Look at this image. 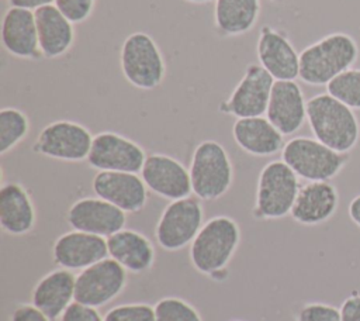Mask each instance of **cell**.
Returning <instances> with one entry per match:
<instances>
[{"mask_svg":"<svg viewBox=\"0 0 360 321\" xmlns=\"http://www.w3.org/2000/svg\"><path fill=\"white\" fill-rule=\"evenodd\" d=\"M295 321H342L340 308L326 303H307L298 310Z\"/></svg>","mask_w":360,"mask_h":321,"instance_id":"cell-31","label":"cell"},{"mask_svg":"<svg viewBox=\"0 0 360 321\" xmlns=\"http://www.w3.org/2000/svg\"><path fill=\"white\" fill-rule=\"evenodd\" d=\"M273 84V76L260 63H250L218 111L235 118L266 115Z\"/></svg>","mask_w":360,"mask_h":321,"instance_id":"cell-10","label":"cell"},{"mask_svg":"<svg viewBox=\"0 0 360 321\" xmlns=\"http://www.w3.org/2000/svg\"><path fill=\"white\" fill-rule=\"evenodd\" d=\"M188 172L193 194L201 201L224 197L229 191L235 175L228 151L215 139H204L195 145Z\"/></svg>","mask_w":360,"mask_h":321,"instance_id":"cell-4","label":"cell"},{"mask_svg":"<svg viewBox=\"0 0 360 321\" xmlns=\"http://www.w3.org/2000/svg\"><path fill=\"white\" fill-rule=\"evenodd\" d=\"M153 307L156 321H202L198 310L181 297H162Z\"/></svg>","mask_w":360,"mask_h":321,"instance_id":"cell-29","label":"cell"},{"mask_svg":"<svg viewBox=\"0 0 360 321\" xmlns=\"http://www.w3.org/2000/svg\"><path fill=\"white\" fill-rule=\"evenodd\" d=\"M229 321H243V320H229Z\"/></svg>","mask_w":360,"mask_h":321,"instance_id":"cell-40","label":"cell"},{"mask_svg":"<svg viewBox=\"0 0 360 321\" xmlns=\"http://www.w3.org/2000/svg\"><path fill=\"white\" fill-rule=\"evenodd\" d=\"M139 175L149 191L169 201L193 194L188 168L167 153H148Z\"/></svg>","mask_w":360,"mask_h":321,"instance_id":"cell-13","label":"cell"},{"mask_svg":"<svg viewBox=\"0 0 360 321\" xmlns=\"http://www.w3.org/2000/svg\"><path fill=\"white\" fill-rule=\"evenodd\" d=\"M184 1H188L191 4H207V3H211L215 0H184Z\"/></svg>","mask_w":360,"mask_h":321,"instance_id":"cell-38","label":"cell"},{"mask_svg":"<svg viewBox=\"0 0 360 321\" xmlns=\"http://www.w3.org/2000/svg\"><path fill=\"white\" fill-rule=\"evenodd\" d=\"M259 63L274 80H295L300 76V54L285 31L262 25L256 44Z\"/></svg>","mask_w":360,"mask_h":321,"instance_id":"cell-15","label":"cell"},{"mask_svg":"<svg viewBox=\"0 0 360 321\" xmlns=\"http://www.w3.org/2000/svg\"><path fill=\"white\" fill-rule=\"evenodd\" d=\"M10 321H52L48 315H45L39 308H37L32 303H21L17 304L11 314Z\"/></svg>","mask_w":360,"mask_h":321,"instance_id":"cell-34","label":"cell"},{"mask_svg":"<svg viewBox=\"0 0 360 321\" xmlns=\"http://www.w3.org/2000/svg\"><path fill=\"white\" fill-rule=\"evenodd\" d=\"M260 7V0H215V32L222 38H231L252 31L257 24Z\"/></svg>","mask_w":360,"mask_h":321,"instance_id":"cell-26","label":"cell"},{"mask_svg":"<svg viewBox=\"0 0 360 321\" xmlns=\"http://www.w3.org/2000/svg\"><path fill=\"white\" fill-rule=\"evenodd\" d=\"M104 321H156L155 307L148 303H125L110 308Z\"/></svg>","mask_w":360,"mask_h":321,"instance_id":"cell-30","label":"cell"},{"mask_svg":"<svg viewBox=\"0 0 360 321\" xmlns=\"http://www.w3.org/2000/svg\"><path fill=\"white\" fill-rule=\"evenodd\" d=\"M10 7H18V8H27L31 11H35L41 7L55 4V0H8Z\"/></svg>","mask_w":360,"mask_h":321,"instance_id":"cell-36","label":"cell"},{"mask_svg":"<svg viewBox=\"0 0 360 321\" xmlns=\"http://www.w3.org/2000/svg\"><path fill=\"white\" fill-rule=\"evenodd\" d=\"M342 321H360V294L349 296L340 306Z\"/></svg>","mask_w":360,"mask_h":321,"instance_id":"cell-35","label":"cell"},{"mask_svg":"<svg viewBox=\"0 0 360 321\" xmlns=\"http://www.w3.org/2000/svg\"><path fill=\"white\" fill-rule=\"evenodd\" d=\"M339 207V193L330 180L307 182L298 190L290 215L301 225H318L330 220Z\"/></svg>","mask_w":360,"mask_h":321,"instance_id":"cell-20","label":"cell"},{"mask_svg":"<svg viewBox=\"0 0 360 321\" xmlns=\"http://www.w3.org/2000/svg\"><path fill=\"white\" fill-rule=\"evenodd\" d=\"M34 13L42 58L58 59L65 56L76 41L75 24L55 4L41 7Z\"/></svg>","mask_w":360,"mask_h":321,"instance_id":"cell-23","label":"cell"},{"mask_svg":"<svg viewBox=\"0 0 360 321\" xmlns=\"http://www.w3.org/2000/svg\"><path fill=\"white\" fill-rule=\"evenodd\" d=\"M93 138L90 130L77 121L55 120L41 128L32 151L62 162H83L87 160Z\"/></svg>","mask_w":360,"mask_h":321,"instance_id":"cell-9","label":"cell"},{"mask_svg":"<svg viewBox=\"0 0 360 321\" xmlns=\"http://www.w3.org/2000/svg\"><path fill=\"white\" fill-rule=\"evenodd\" d=\"M300 187V177L283 159L267 162L257 176L252 217L269 221L290 215Z\"/></svg>","mask_w":360,"mask_h":321,"instance_id":"cell-5","label":"cell"},{"mask_svg":"<svg viewBox=\"0 0 360 321\" xmlns=\"http://www.w3.org/2000/svg\"><path fill=\"white\" fill-rule=\"evenodd\" d=\"M307 122L314 138L338 152L349 153L360 138L354 110L329 93H318L307 100Z\"/></svg>","mask_w":360,"mask_h":321,"instance_id":"cell-3","label":"cell"},{"mask_svg":"<svg viewBox=\"0 0 360 321\" xmlns=\"http://www.w3.org/2000/svg\"><path fill=\"white\" fill-rule=\"evenodd\" d=\"M37 224V208L27 187L3 182L0 187V227L11 237L30 234Z\"/></svg>","mask_w":360,"mask_h":321,"instance_id":"cell-22","label":"cell"},{"mask_svg":"<svg viewBox=\"0 0 360 321\" xmlns=\"http://www.w3.org/2000/svg\"><path fill=\"white\" fill-rule=\"evenodd\" d=\"M235 144L252 156H273L283 151L284 135L267 120V117L236 118L232 125Z\"/></svg>","mask_w":360,"mask_h":321,"instance_id":"cell-25","label":"cell"},{"mask_svg":"<svg viewBox=\"0 0 360 321\" xmlns=\"http://www.w3.org/2000/svg\"><path fill=\"white\" fill-rule=\"evenodd\" d=\"M266 117L284 137L302 128L307 121V100L295 80H274Z\"/></svg>","mask_w":360,"mask_h":321,"instance_id":"cell-18","label":"cell"},{"mask_svg":"<svg viewBox=\"0 0 360 321\" xmlns=\"http://www.w3.org/2000/svg\"><path fill=\"white\" fill-rule=\"evenodd\" d=\"M97 0H55V6L73 23L83 24L87 21L96 7Z\"/></svg>","mask_w":360,"mask_h":321,"instance_id":"cell-32","label":"cell"},{"mask_svg":"<svg viewBox=\"0 0 360 321\" xmlns=\"http://www.w3.org/2000/svg\"><path fill=\"white\" fill-rule=\"evenodd\" d=\"M359 45L347 32H330L300 52V79L309 86H326L333 77L353 68Z\"/></svg>","mask_w":360,"mask_h":321,"instance_id":"cell-2","label":"cell"},{"mask_svg":"<svg viewBox=\"0 0 360 321\" xmlns=\"http://www.w3.org/2000/svg\"><path fill=\"white\" fill-rule=\"evenodd\" d=\"M204 222V208L198 197L169 201L155 227L156 242L165 251H180L193 242Z\"/></svg>","mask_w":360,"mask_h":321,"instance_id":"cell-8","label":"cell"},{"mask_svg":"<svg viewBox=\"0 0 360 321\" xmlns=\"http://www.w3.org/2000/svg\"><path fill=\"white\" fill-rule=\"evenodd\" d=\"M146 155L134 139L114 131H101L94 135L86 162L97 172L141 173Z\"/></svg>","mask_w":360,"mask_h":321,"instance_id":"cell-12","label":"cell"},{"mask_svg":"<svg viewBox=\"0 0 360 321\" xmlns=\"http://www.w3.org/2000/svg\"><path fill=\"white\" fill-rule=\"evenodd\" d=\"M120 68L125 80L139 90L158 89L166 77L165 56L145 31H135L125 37L120 49Z\"/></svg>","mask_w":360,"mask_h":321,"instance_id":"cell-6","label":"cell"},{"mask_svg":"<svg viewBox=\"0 0 360 321\" xmlns=\"http://www.w3.org/2000/svg\"><path fill=\"white\" fill-rule=\"evenodd\" d=\"M107 256V238L77 229L63 232L52 245L53 262L72 272H80Z\"/></svg>","mask_w":360,"mask_h":321,"instance_id":"cell-17","label":"cell"},{"mask_svg":"<svg viewBox=\"0 0 360 321\" xmlns=\"http://www.w3.org/2000/svg\"><path fill=\"white\" fill-rule=\"evenodd\" d=\"M347 211H349L350 220L360 228V194L352 199V201L349 203Z\"/></svg>","mask_w":360,"mask_h":321,"instance_id":"cell-37","label":"cell"},{"mask_svg":"<svg viewBox=\"0 0 360 321\" xmlns=\"http://www.w3.org/2000/svg\"><path fill=\"white\" fill-rule=\"evenodd\" d=\"M59 321H104V317H101L96 307L73 301Z\"/></svg>","mask_w":360,"mask_h":321,"instance_id":"cell-33","label":"cell"},{"mask_svg":"<svg viewBox=\"0 0 360 321\" xmlns=\"http://www.w3.org/2000/svg\"><path fill=\"white\" fill-rule=\"evenodd\" d=\"M108 256L127 272L141 275L150 270L156 260L152 241L139 231L122 228L107 238Z\"/></svg>","mask_w":360,"mask_h":321,"instance_id":"cell-24","label":"cell"},{"mask_svg":"<svg viewBox=\"0 0 360 321\" xmlns=\"http://www.w3.org/2000/svg\"><path fill=\"white\" fill-rule=\"evenodd\" d=\"M270 1H276V3H278V1H284V0H270Z\"/></svg>","mask_w":360,"mask_h":321,"instance_id":"cell-39","label":"cell"},{"mask_svg":"<svg viewBox=\"0 0 360 321\" xmlns=\"http://www.w3.org/2000/svg\"><path fill=\"white\" fill-rule=\"evenodd\" d=\"M66 222L72 229L108 238L125 228L127 213L101 197H82L68 208Z\"/></svg>","mask_w":360,"mask_h":321,"instance_id":"cell-14","label":"cell"},{"mask_svg":"<svg viewBox=\"0 0 360 321\" xmlns=\"http://www.w3.org/2000/svg\"><path fill=\"white\" fill-rule=\"evenodd\" d=\"M30 118L17 107L0 110V155H7L30 134Z\"/></svg>","mask_w":360,"mask_h":321,"instance_id":"cell-27","label":"cell"},{"mask_svg":"<svg viewBox=\"0 0 360 321\" xmlns=\"http://www.w3.org/2000/svg\"><path fill=\"white\" fill-rule=\"evenodd\" d=\"M91 190L94 196L110 201L127 214L142 211L148 203L149 191L138 173L104 170L93 176Z\"/></svg>","mask_w":360,"mask_h":321,"instance_id":"cell-16","label":"cell"},{"mask_svg":"<svg viewBox=\"0 0 360 321\" xmlns=\"http://www.w3.org/2000/svg\"><path fill=\"white\" fill-rule=\"evenodd\" d=\"M0 37L1 45L8 55L24 61L42 58L34 11L8 7L1 20Z\"/></svg>","mask_w":360,"mask_h":321,"instance_id":"cell-19","label":"cell"},{"mask_svg":"<svg viewBox=\"0 0 360 321\" xmlns=\"http://www.w3.org/2000/svg\"><path fill=\"white\" fill-rule=\"evenodd\" d=\"M326 93L352 110H360V69L349 68L326 84Z\"/></svg>","mask_w":360,"mask_h":321,"instance_id":"cell-28","label":"cell"},{"mask_svg":"<svg viewBox=\"0 0 360 321\" xmlns=\"http://www.w3.org/2000/svg\"><path fill=\"white\" fill-rule=\"evenodd\" d=\"M240 242V227L229 215L207 220L190 244L193 268L214 280H225L228 266Z\"/></svg>","mask_w":360,"mask_h":321,"instance_id":"cell-1","label":"cell"},{"mask_svg":"<svg viewBox=\"0 0 360 321\" xmlns=\"http://www.w3.org/2000/svg\"><path fill=\"white\" fill-rule=\"evenodd\" d=\"M76 275L58 268L44 275L31 290V303L52 321H56L75 301Z\"/></svg>","mask_w":360,"mask_h":321,"instance_id":"cell-21","label":"cell"},{"mask_svg":"<svg viewBox=\"0 0 360 321\" xmlns=\"http://www.w3.org/2000/svg\"><path fill=\"white\" fill-rule=\"evenodd\" d=\"M349 158V153L338 152L311 137H294L281 151V159L307 182L333 179L346 166Z\"/></svg>","mask_w":360,"mask_h":321,"instance_id":"cell-7","label":"cell"},{"mask_svg":"<svg viewBox=\"0 0 360 321\" xmlns=\"http://www.w3.org/2000/svg\"><path fill=\"white\" fill-rule=\"evenodd\" d=\"M127 282L128 272L107 256L76 275L75 301L96 308L103 307L125 290Z\"/></svg>","mask_w":360,"mask_h":321,"instance_id":"cell-11","label":"cell"}]
</instances>
